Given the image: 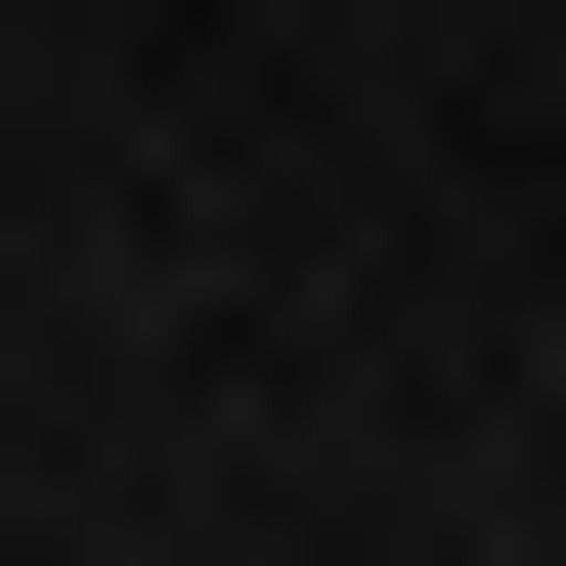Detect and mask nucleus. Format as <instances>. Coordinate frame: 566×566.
<instances>
[]
</instances>
